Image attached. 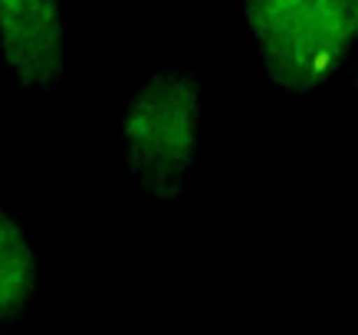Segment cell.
I'll return each instance as SVG.
<instances>
[{
    "label": "cell",
    "mask_w": 358,
    "mask_h": 335,
    "mask_svg": "<svg viewBox=\"0 0 358 335\" xmlns=\"http://www.w3.org/2000/svg\"><path fill=\"white\" fill-rule=\"evenodd\" d=\"M257 59L276 89L329 86L358 50V0H240Z\"/></svg>",
    "instance_id": "6da1fadb"
},
{
    "label": "cell",
    "mask_w": 358,
    "mask_h": 335,
    "mask_svg": "<svg viewBox=\"0 0 358 335\" xmlns=\"http://www.w3.org/2000/svg\"><path fill=\"white\" fill-rule=\"evenodd\" d=\"M204 96L191 69H158L129 96L122 119V164L141 191L181 201L197 174Z\"/></svg>",
    "instance_id": "7a4b0ae2"
},
{
    "label": "cell",
    "mask_w": 358,
    "mask_h": 335,
    "mask_svg": "<svg viewBox=\"0 0 358 335\" xmlns=\"http://www.w3.org/2000/svg\"><path fill=\"white\" fill-rule=\"evenodd\" d=\"M0 66L23 92H63V0H0Z\"/></svg>",
    "instance_id": "3957f363"
},
{
    "label": "cell",
    "mask_w": 358,
    "mask_h": 335,
    "mask_svg": "<svg viewBox=\"0 0 358 335\" xmlns=\"http://www.w3.org/2000/svg\"><path fill=\"white\" fill-rule=\"evenodd\" d=\"M36 250L17 217L0 207V335L23 332L27 309L36 299Z\"/></svg>",
    "instance_id": "277c9868"
},
{
    "label": "cell",
    "mask_w": 358,
    "mask_h": 335,
    "mask_svg": "<svg viewBox=\"0 0 358 335\" xmlns=\"http://www.w3.org/2000/svg\"><path fill=\"white\" fill-rule=\"evenodd\" d=\"M348 73H352V83H355V92H358V50L348 59Z\"/></svg>",
    "instance_id": "5b68a950"
}]
</instances>
